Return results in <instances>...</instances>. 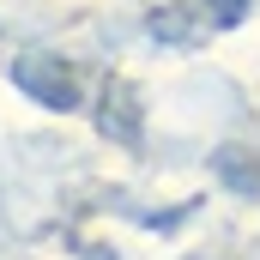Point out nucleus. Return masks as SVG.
I'll use <instances>...</instances> for the list:
<instances>
[{"instance_id":"nucleus-2","label":"nucleus","mask_w":260,"mask_h":260,"mask_svg":"<svg viewBox=\"0 0 260 260\" xmlns=\"http://www.w3.org/2000/svg\"><path fill=\"white\" fill-rule=\"evenodd\" d=\"M97 127L109 133V139H121V145H139V97H133L127 79H109L103 109H97Z\"/></svg>"},{"instance_id":"nucleus-3","label":"nucleus","mask_w":260,"mask_h":260,"mask_svg":"<svg viewBox=\"0 0 260 260\" xmlns=\"http://www.w3.org/2000/svg\"><path fill=\"white\" fill-rule=\"evenodd\" d=\"M206 12H212V24H242V12H248V0H200Z\"/></svg>"},{"instance_id":"nucleus-1","label":"nucleus","mask_w":260,"mask_h":260,"mask_svg":"<svg viewBox=\"0 0 260 260\" xmlns=\"http://www.w3.org/2000/svg\"><path fill=\"white\" fill-rule=\"evenodd\" d=\"M6 79H12L24 97H37L43 109H61V115L79 109V79H73L55 55H18V61L6 67Z\"/></svg>"}]
</instances>
